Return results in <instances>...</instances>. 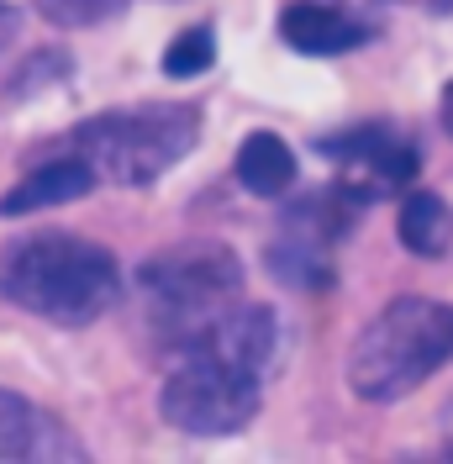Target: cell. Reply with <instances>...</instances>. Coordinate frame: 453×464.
Wrapping results in <instances>:
<instances>
[{
	"label": "cell",
	"mask_w": 453,
	"mask_h": 464,
	"mask_svg": "<svg viewBox=\"0 0 453 464\" xmlns=\"http://www.w3.org/2000/svg\"><path fill=\"white\" fill-rule=\"evenodd\" d=\"M200 138L196 106H132V111H101L74 132V148L95 179L116 185H148L174 169Z\"/></svg>",
	"instance_id": "277c9868"
},
{
	"label": "cell",
	"mask_w": 453,
	"mask_h": 464,
	"mask_svg": "<svg viewBox=\"0 0 453 464\" xmlns=\"http://www.w3.org/2000/svg\"><path fill=\"white\" fill-rule=\"evenodd\" d=\"M453 359V306L400 295L348 348V385L364 401H400Z\"/></svg>",
	"instance_id": "7a4b0ae2"
},
{
	"label": "cell",
	"mask_w": 453,
	"mask_h": 464,
	"mask_svg": "<svg viewBox=\"0 0 453 464\" xmlns=\"http://www.w3.org/2000/svg\"><path fill=\"white\" fill-rule=\"evenodd\" d=\"M453 237V211L438 190H411L400 201V243L422 259H438Z\"/></svg>",
	"instance_id": "8fae6325"
},
{
	"label": "cell",
	"mask_w": 453,
	"mask_h": 464,
	"mask_svg": "<svg viewBox=\"0 0 453 464\" xmlns=\"http://www.w3.org/2000/svg\"><path fill=\"white\" fill-rule=\"evenodd\" d=\"M138 280H142V295H148L159 327L185 348V343H196L226 306H237L243 264H237V254L226 243L190 237V243H174L164 254H153L142 264Z\"/></svg>",
	"instance_id": "3957f363"
},
{
	"label": "cell",
	"mask_w": 453,
	"mask_h": 464,
	"mask_svg": "<svg viewBox=\"0 0 453 464\" xmlns=\"http://www.w3.org/2000/svg\"><path fill=\"white\" fill-rule=\"evenodd\" d=\"M427 5H438V11H453V0H427Z\"/></svg>",
	"instance_id": "e0dca14e"
},
{
	"label": "cell",
	"mask_w": 453,
	"mask_h": 464,
	"mask_svg": "<svg viewBox=\"0 0 453 464\" xmlns=\"http://www.w3.org/2000/svg\"><path fill=\"white\" fill-rule=\"evenodd\" d=\"M0 290L32 317H48L58 327H85L101 312H111L121 295L116 259L74 232H37L16 243L0 264Z\"/></svg>",
	"instance_id": "6da1fadb"
},
{
	"label": "cell",
	"mask_w": 453,
	"mask_h": 464,
	"mask_svg": "<svg viewBox=\"0 0 453 464\" xmlns=\"http://www.w3.org/2000/svg\"><path fill=\"white\" fill-rule=\"evenodd\" d=\"M90 185H95V169H90L80 153H74V159H53V164L32 169L27 179L0 201V211H5V217H27V211H43V206L80 201V196H90Z\"/></svg>",
	"instance_id": "9c48e42d"
},
{
	"label": "cell",
	"mask_w": 453,
	"mask_h": 464,
	"mask_svg": "<svg viewBox=\"0 0 453 464\" xmlns=\"http://www.w3.org/2000/svg\"><path fill=\"white\" fill-rule=\"evenodd\" d=\"M443 438H448V454H453V401L443 406Z\"/></svg>",
	"instance_id": "2e32d148"
},
{
	"label": "cell",
	"mask_w": 453,
	"mask_h": 464,
	"mask_svg": "<svg viewBox=\"0 0 453 464\" xmlns=\"http://www.w3.org/2000/svg\"><path fill=\"white\" fill-rule=\"evenodd\" d=\"M327 153H338L342 164H348V190L342 196H353V201H364L359 190H380V185H406L411 174H417V148L396 138L390 127H364V132H353V138H342L333 143Z\"/></svg>",
	"instance_id": "8992f818"
},
{
	"label": "cell",
	"mask_w": 453,
	"mask_h": 464,
	"mask_svg": "<svg viewBox=\"0 0 453 464\" xmlns=\"http://www.w3.org/2000/svg\"><path fill=\"white\" fill-rule=\"evenodd\" d=\"M280 37L290 48H301V53H348V48H359L369 37V27L353 16V11H342V5H327V0H301V5H290L280 16Z\"/></svg>",
	"instance_id": "ba28073f"
},
{
	"label": "cell",
	"mask_w": 453,
	"mask_h": 464,
	"mask_svg": "<svg viewBox=\"0 0 453 464\" xmlns=\"http://www.w3.org/2000/svg\"><path fill=\"white\" fill-rule=\"evenodd\" d=\"M127 0H43V16L58 27H95V22H111Z\"/></svg>",
	"instance_id": "4fadbf2b"
},
{
	"label": "cell",
	"mask_w": 453,
	"mask_h": 464,
	"mask_svg": "<svg viewBox=\"0 0 453 464\" xmlns=\"http://www.w3.org/2000/svg\"><path fill=\"white\" fill-rule=\"evenodd\" d=\"M211 63H217V37H211V27H185L164 48V69H169L174 80H196Z\"/></svg>",
	"instance_id": "7c38bea8"
},
{
	"label": "cell",
	"mask_w": 453,
	"mask_h": 464,
	"mask_svg": "<svg viewBox=\"0 0 453 464\" xmlns=\"http://www.w3.org/2000/svg\"><path fill=\"white\" fill-rule=\"evenodd\" d=\"M237 179L254 196H284L295 185V153L275 132H248L237 148Z\"/></svg>",
	"instance_id": "30bf717a"
},
{
	"label": "cell",
	"mask_w": 453,
	"mask_h": 464,
	"mask_svg": "<svg viewBox=\"0 0 453 464\" xmlns=\"http://www.w3.org/2000/svg\"><path fill=\"white\" fill-rule=\"evenodd\" d=\"M16 27H22V16H16V5H5V0H0V48H5L11 37H16Z\"/></svg>",
	"instance_id": "5bb4252c"
},
{
	"label": "cell",
	"mask_w": 453,
	"mask_h": 464,
	"mask_svg": "<svg viewBox=\"0 0 453 464\" xmlns=\"http://www.w3.org/2000/svg\"><path fill=\"white\" fill-rule=\"evenodd\" d=\"M0 459H85V449L37 401L0 391Z\"/></svg>",
	"instance_id": "52a82bcc"
},
{
	"label": "cell",
	"mask_w": 453,
	"mask_h": 464,
	"mask_svg": "<svg viewBox=\"0 0 453 464\" xmlns=\"http://www.w3.org/2000/svg\"><path fill=\"white\" fill-rule=\"evenodd\" d=\"M443 127L453 132V80H448V90H443Z\"/></svg>",
	"instance_id": "9a60e30c"
},
{
	"label": "cell",
	"mask_w": 453,
	"mask_h": 464,
	"mask_svg": "<svg viewBox=\"0 0 453 464\" xmlns=\"http://www.w3.org/2000/svg\"><path fill=\"white\" fill-rule=\"evenodd\" d=\"M159 411L164 422L179 428V433L196 438H222L248 428L258 411V375L226 364L222 353L211 348H179V364L164 375V391H159Z\"/></svg>",
	"instance_id": "5b68a950"
}]
</instances>
